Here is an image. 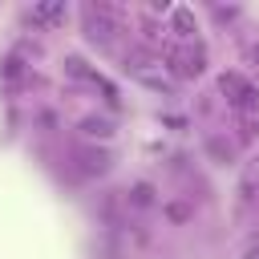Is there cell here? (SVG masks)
<instances>
[{
	"label": "cell",
	"instance_id": "1",
	"mask_svg": "<svg viewBox=\"0 0 259 259\" xmlns=\"http://www.w3.org/2000/svg\"><path fill=\"white\" fill-rule=\"evenodd\" d=\"M81 134L105 142V138H113V121H105V117H85V121H81Z\"/></svg>",
	"mask_w": 259,
	"mask_h": 259
},
{
	"label": "cell",
	"instance_id": "2",
	"mask_svg": "<svg viewBox=\"0 0 259 259\" xmlns=\"http://www.w3.org/2000/svg\"><path fill=\"white\" fill-rule=\"evenodd\" d=\"M109 170V154L105 150H85V174H105Z\"/></svg>",
	"mask_w": 259,
	"mask_h": 259
},
{
	"label": "cell",
	"instance_id": "3",
	"mask_svg": "<svg viewBox=\"0 0 259 259\" xmlns=\"http://www.w3.org/2000/svg\"><path fill=\"white\" fill-rule=\"evenodd\" d=\"M130 202H134L138 210H146V206L154 202V186H150V182H138V186L130 190Z\"/></svg>",
	"mask_w": 259,
	"mask_h": 259
},
{
	"label": "cell",
	"instance_id": "4",
	"mask_svg": "<svg viewBox=\"0 0 259 259\" xmlns=\"http://www.w3.org/2000/svg\"><path fill=\"white\" fill-rule=\"evenodd\" d=\"M162 210H166L170 223H186V219H190V206H186V202H166Z\"/></svg>",
	"mask_w": 259,
	"mask_h": 259
},
{
	"label": "cell",
	"instance_id": "5",
	"mask_svg": "<svg viewBox=\"0 0 259 259\" xmlns=\"http://www.w3.org/2000/svg\"><path fill=\"white\" fill-rule=\"evenodd\" d=\"M247 259H259V239H251V243H247Z\"/></svg>",
	"mask_w": 259,
	"mask_h": 259
}]
</instances>
